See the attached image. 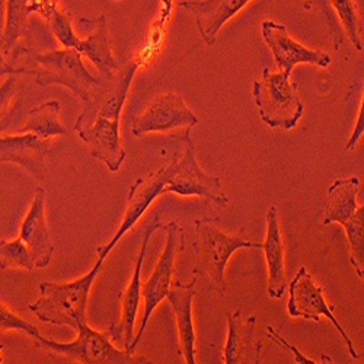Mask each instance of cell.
Here are the masks:
<instances>
[{
    "label": "cell",
    "instance_id": "cell-4",
    "mask_svg": "<svg viewBox=\"0 0 364 364\" xmlns=\"http://www.w3.org/2000/svg\"><path fill=\"white\" fill-rule=\"evenodd\" d=\"M102 264L104 259L98 258L95 267L86 276L70 283H41V296L37 301L28 303L29 311H33L44 323L77 329L80 322H86L90 289L100 274Z\"/></svg>",
    "mask_w": 364,
    "mask_h": 364
},
{
    "label": "cell",
    "instance_id": "cell-15",
    "mask_svg": "<svg viewBox=\"0 0 364 364\" xmlns=\"http://www.w3.org/2000/svg\"><path fill=\"white\" fill-rule=\"evenodd\" d=\"M261 33L268 44L276 65L282 72L290 73L296 65H314L318 68H328L332 58L328 53L319 50H311L296 43L289 34L283 23L274 21H264L261 25Z\"/></svg>",
    "mask_w": 364,
    "mask_h": 364
},
{
    "label": "cell",
    "instance_id": "cell-19",
    "mask_svg": "<svg viewBox=\"0 0 364 364\" xmlns=\"http://www.w3.org/2000/svg\"><path fill=\"white\" fill-rule=\"evenodd\" d=\"M261 250L265 252L268 265V296L282 299L286 293L289 279L286 269V247L282 236L277 207L272 205L267 211V237Z\"/></svg>",
    "mask_w": 364,
    "mask_h": 364
},
{
    "label": "cell",
    "instance_id": "cell-6",
    "mask_svg": "<svg viewBox=\"0 0 364 364\" xmlns=\"http://www.w3.org/2000/svg\"><path fill=\"white\" fill-rule=\"evenodd\" d=\"M299 86L290 73L271 72L265 68L254 83V100L264 123L276 130H291L297 126L305 107L299 97Z\"/></svg>",
    "mask_w": 364,
    "mask_h": 364
},
{
    "label": "cell",
    "instance_id": "cell-18",
    "mask_svg": "<svg viewBox=\"0 0 364 364\" xmlns=\"http://www.w3.org/2000/svg\"><path fill=\"white\" fill-rule=\"evenodd\" d=\"M250 2L251 0H181L179 6L188 9L196 16L203 41L213 47L225 23Z\"/></svg>",
    "mask_w": 364,
    "mask_h": 364
},
{
    "label": "cell",
    "instance_id": "cell-24",
    "mask_svg": "<svg viewBox=\"0 0 364 364\" xmlns=\"http://www.w3.org/2000/svg\"><path fill=\"white\" fill-rule=\"evenodd\" d=\"M25 19V0H8L5 29L0 36V46L5 54H9L12 48L16 47V43L23 33Z\"/></svg>",
    "mask_w": 364,
    "mask_h": 364
},
{
    "label": "cell",
    "instance_id": "cell-31",
    "mask_svg": "<svg viewBox=\"0 0 364 364\" xmlns=\"http://www.w3.org/2000/svg\"><path fill=\"white\" fill-rule=\"evenodd\" d=\"M114 2H123V0H114Z\"/></svg>",
    "mask_w": 364,
    "mask_h": 364
},
{
    "label": "cell",
    "instance_id": "cell-3",
    "mask_svg": "<svg viewBox=\"0 0 364 364\" xmlns=\"http://www.w3.org/2000/svg\"><path fill=\"white\" fill-rule=\"evenodd\" d=\"M25 54L36 63L31 70L38 86H65L79 98L83 107L95 101L108 80L101 75L89 73L82 62V54L73 48L47 53H31L26 48Z\"/></svg>",
    "mask_w": 364,
    "mask_h": 364
},
{
    "label": "cell",
    "instance_id": "cell-17",
    "mask_svg": "<svg viewBox=\"0 0 364 364\" xmlns=\"http://www.w3.org/2000/svg\"><path fill=\"white\" fill-rule=\"evenodd\" d=\"M228 340L223 348L226 364H259L262 344L257 336V316L242 318V311L228 312Z\"/></svg>",
    "mask_w": 364,
    "mask_h": 364
},
{
    "label": "cell",
    "instance_id": "cell-16",
    "mask_svg": "<svg viewBox=\"0 0 364 364\" xmlns=\"http://www.w3.org/2000/svg\"><path fill=\"white\" fill-rule=\"evenodd\" d=\"M51 150V140L34 133L0 136V164H16L38 181L46 179V158Z\"/></svg>",
    "mask_w": 364,
    "mask_h": 364
},
{
    "label": "cell",
    "instance_id": "cell-28",
    "mask_svg": "<svg viewBox=\"0 0 364 364\" xmlns=\"http://www.w3.org/2000/svg\"><path fill=\"white\" fill-rule=\"evenodd\" d=\"M265 332H267V336H268V338H269L271 341H274L276 344H279L280 347H283L284 350H287L289 353H291L296 363H299V364H316V363H319V361H316V360H314V358L306 357L297 347H294L293 344H290V343L282 336V333H280L274 326H272V325L265 326Z\"/></svg>",
    "mask_w": 364,
    "mask_h": 364
},
{
    "label": "cell",
    "instance_id": "cell-7",
    "mask_svg": "<svg viewBox=\"0 0 364 364\" xmlns=\"http://www.w3.org/2000/svg\"><path fill=\"white\" fill-rule=\"evenodd\" d=\"M77 338L70 343H57L40 336L37 346L51 355L68 360L70 363L83 364H136L150 363L144 357H134L133 353L118 350L112 344L109 331L98 332L90 328L87 322L77 325Z\"/></svg>",
    "mask_w": 364,
    "mask_h": 364
},
{
    "label": "cell",
    "instance_id": "cell-25",
    "mask_svg": "<svg viewBox=\"0 0 364 364\" xmlns=\"http://www.w3.org/2000/svg\"><path fill=\"white\" fill-rule=\"evenodd\" d=\"M328 2L332 5L333 9H336L344 31L350 37V41L354 44L355 50L361 51L363 50V40H361L363 23H361V16L358 14L354 0H328Z\"/></svg>",
    "mask_w": 364,
    "mask_h": 364
},
{
    "label": "cell",
    "instance_id": "cell-10",
    "mask_svg": "<svg viewBox=\"0 0 364 364\" xmlns=\"http://www.w3.org/2000/svg\"><path fill=\"white\" fill-rule=\"evenodd\" d=\"M48 19L53 33L60 44L65 48H73L82 55H86L97 66L102 77L111 79L118 72L119 66L111 50L107 18L104 15L94 21L95 31L86 40H80L75 34L69 14L55 9Z\"/></svg>",
    "mask_w": 364,
    "mask_h": 364
},
{
    "label": "cell",
    "instance_id": "cell-14",
    "mask_svg": "<svg viewBox=\"0 0 364 364\" xmlns=\"http://www.w3.org/2000/svg\"><path fill=\"white\" fill-rule=\"evenodd\" d=\"M164 223L161 222L159 215H155L151 223L146 228L141 247L134 264V271L132 276V282L127 286V289L119 293L121 299V319L119 323L115 326L114 323L108 329L111 333V338L114 341H121L126 351H129L133 340H134V323L139 315V306H140V299H141V267L144 262L146 251L149 248L150 239L158 229H162Z\"/></svg>",
    "mask_w": 364,
    "mask_h": 364
},
{
    "label": "cell",
    "instance_id": "cell-26",
    "mask_svg": "<svg viewBox=\"0 0 364 364\" xmlns=\"http://www.w3.org/2000/svg\"><path fill=\"white\" fill-rule=\"evenodd\" d=\"M16 108V79L15 76H9L0 86V134L11 126Z\"/></svg>",
    "mask_w": 364,
    "mask_h": 364
},
{
    "label": "cell",
    "instance_id": "cell-29",
    "mask_svg": "<svg viewBox=\"0 0 364 364\" xmlns=\"http://www.w3.org/2000/svg\"><path fill=\"white\" fill-rule=\"evenodd\" d=\"M5 53L0 46V77L2 76H16V75H33L31 69L26 68H16L14 63H8L5 58Z\"/></svg>",
    "mask_w": 364,
    "mask_h": 364
},
{
    "label": "cell",
    "instance_id": "cell-27",
    "mask_svg": "<svg viewBox=\"0 0 364 364\" xmlns=\"http://www.w3.org/2000/svg\"><path fill=\"white\" fill-rule=\"evenodd\" d=\"M12 331L25 332L29 337H33L34 340H37L41 336L37 326L26 322L25 319H22L21 316H18L12 311H9L4 305V303H0V333L12 332Z\"/></svg>",
    "mask_w": 364,
    "mask_h": 364
},
{
    "label": "cell",
    "instance_id": "cell-30",
    "mask_svg": "<svg viewBox=\"0 0 364 364\" xmlns=\"http://www.w3.org/2000/svg\"><path fill=\"white\" fill-rule=\"evenodd\" d=\"M363 132H364V107L361 104V108H360V112H358V118H357V123H355V127H354V133L353 136L348 139L347 144H346V150L350 151L355 147V144L358 143L360 137L363 136Z\"/></svg>",
    "mask_w": 364,
    "mask_h": 364
},
{
    "label": "cell",
    "instance_id": "cell-2",
    "mask_svg": "<svg viewBox=\"0 0 364 364\" xmlns=\"http://www.w3.org/2000/svg\"><path fill=\"white\" fill-rule=\"evenodd\" d=\"M53 254L54 240L46 219V191L38 187L21 225L19 237L0 240V268L26 271L46 268L50 265Z\"/></svg>",
    "mask_w": 364,
    "mask_h": 364
},
{
    "label": "cell",
    "instance_id": "cell-9",
    "mask_svg": "<svg viewBox=\"0 0 364 364\" xmlns=\"http://www.w3.org/2000/svg\"><path fill=\"white\" fill-rule=\"evenodd\" d=\"M162 230L166 232V245L162 251V255L159 257V261L155 265L154 272H151L150 279L141 289V297L144 301V315L140 323V331L129 348L130 353L136 351V347L143 338V333L147 328V322L151 314H154L155 309L168 297V293L173 283V271L176 259L186 248L184 230H182V228L176 222H169L164 225Z\"/></svg>",
    "mask_w": 364,
    "mask_h": 364
},
{
    "label": "cell",
    "instance_id": "cell-5",
    "mask_svg": "<svg viewBox=\"0 0 364 364\" xmlns=\"http://www.w3.org/2000/svg\"><path fill=\"white\" fill-rule=\"evenodd\" d=\"M245 229L237 235L225 233L215 220H196L194 250L198 255V267L194 272L203 276L219 293H225L226 280L225 271L230 257L239 250H261V244L251 242L244 236Z\"/></svg>",
    "mask_w": 364,
    "mask_h": 364
},
{
    "label": "cell",
    "instance_id": "cell-21",
    "mask_svg": "<svg viewBox=\"0 0 364 364\" xmlns=\"http://www.w3.org/2000/svg\"><path fill=\"white\" fill-rule=\"evenodd\" d=\"M361 191L357 176L333 181L328 188L323 225L340 223L341 226L354 216L357 208V197Z\"/></svg>",
    "mask_w": 364,
    "mask_h": 364
},
{
    "label": "cell",
    "instance_id": "cell-23",
    "mask_svg": "<svg viewBox=\"0 0 364 364\" xmlns=\"http://www.w3.org/2000/svg\"><path fill=\"white\" fill-rule=\"evenodd\" d=\"M343 228L346 229L347 233V240H348V248H350V261L353 268L355 269L357 276L360 279L364 277V251H363V244H364V205H360L354 216L348 219Z\"/></svg>",
    "mask_w": 364,
    "mask_h": 364
},
{
    "label": "cell",
    "instance_id": "cell-20",
    "mask_svg": "<svg viewBox=\"0 0 364 364\" xmlns=\"http://www.w3.org/2000/svg\"><path fill=\"white\" fill-rule=\"evenodd\" d=\"M197 279L184 284L179 280L173 282L168 293V300L176 318V326L179 333V348L188 364H196V329L193 322V300L196 296Z\"/></svg>",
    "mask_w": 364,
    "mask_h": 364
},
{
    "label": "cell",
    "instance_id": "cell-22",
    "mask_svg": "<svg viewBox=\"0 0 364 364\" xmlns=\"http://www.w3.org/2000/svg\"><path fill=\"white\" fill-rule=\"evenodd\" d=\"M60 111H62V107L58 101H47L40 107L33 108L26 115L22 132L34 133L41 139L68 134V129L60 123Z\"/></svg>",
    "mask_w": 364,
    "mask_h": 364
},
{
    "label": "cell",
    "instance_id": "cell-13",
    "mask_svg": "<svg viewBox=\"0 0 364 364\" xmlns=\"http://www.w3.org/2000/svg\"><path fill=\"white\" fill-rule=\"evenodd\" d=\"M290 299L287 311L291 318H303L306 321H315L319 322L321 316L328 318L333 326H336L343 337L344 343L348 347V351L353 358H358V353L355 351L353 340L347 336V332L343 329L341 323L333 315V306H329L325 297L323 290L316 284L311 272L306 269V267H300L296 272L294 279L290 283Z\"/></svg>",
    "mask_w": 364,
    "mask_h": 364
},
{
    "label": "cell",
    "instance_id": "cell-32",
    "mask_svg": "<svg viewBox=\"0 0 364 364\" xmlns=\"http://www.w3.org/2000/svg\"><path fill=\"white\" fill-rule=\"evenodd\" d=\"M0 36H2V31H0Z\"/></svg>",
    "mask_w": 364,
    "mask_h": 364
},
{
    "label": "cell",
    "instance_id": "cell-1",
    "mask_svg": "<svg viewBox=\"0 0 364 364\" xmlns=\"http://www.w3.org/2000/svg\"><path fill=\"white\" fill-rule=\"evenodd\" d=\"M139 63L130 62L107 80L92 104L83 107L75 132L89 147L90 156L104 162L115 173L123 165L127 150L119 136V119Z\"/></svg>",
    "mask_w": 364,
    "mask_h": 364
},
{
    "label": "cell",
    "instance_id": "cell-8",
    "mask_svg": "<svg viewBox=\"0 0 364 364\" xmlns=\"http://www.w3.org/2000/svg\"><path fill=\"white\" fill-rule=\"evenodd\" d=\"M190 134L191 133H187L179 139L184 146L176 149L175 169L164 188V194L173 193L181 197L197 196L220 207L228 205L229 198L223 191L222 179L219 176L207 175L201 169L196 158V147Z\"/></svg>",
    "mask_w": 364,
    "mask_h": 364
},
{
    "label": "cell",
    "instance_id": "cell-12",
    "mask_svg": "<svg viewBox=\"0 0 364 364\" xmlns=\"http://www.w3.org/2000/svg\"><path fill=\"white\" fill-rule=\"evenodd\" d=\"M198 124V117L186 104L179 94H162L151 101L146 109L137 115L132 124V133L136 137L149 133L172 134L176 130L191 132Z\"/></svg>",
    "mask_w": 364,
    "mask_h": 364
},
{
    "label": "cell",
    "instance_id": "cell-11",
    "mask_svg": "<svg viewBox=\"0 0 364 364\" xmlns=\"http://www.w3.org/2000/svg\"><path fill=\"white\" fill-rule=\"evenodd\" d=\"M176 162V151L173 154L172 159L166 162L162 168H159L155 172H150L139 179L134 181V184L129 190L127 196V205L124 210V216L121 219V225L114 233L112 239L107 245H102L98 248L97 254L100 259H104L108 257V254L112 251V248L118 244L129 230L133 229V226L141 219V216L146 213V210L150 207L159 196H164V188L169 182Z\"/></svg>",
    "mask_w": 364,
    "mask_h": 364
}]
</instances>
